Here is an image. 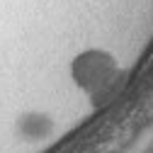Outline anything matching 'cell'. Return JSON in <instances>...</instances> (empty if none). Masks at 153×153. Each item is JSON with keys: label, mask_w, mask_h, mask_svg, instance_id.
Returning <instances> with one entry per match:
<instances>
[{"label": "cell", "mask_w": 153, "mask_h": 153, "mask_svg": "<svg viewBox=\"0 0 153 153\" xmlns=\"http://www.w3.org/2000/svg\"><path fill=\"white\" fill-rule=\"evenodd\" d=\"M75 78L85 90L95 92L97 88H107L114 80V66L102 53H88L75 63Z\"/></svg>", "instance_id": "6da1fadb"}]
</instances>
